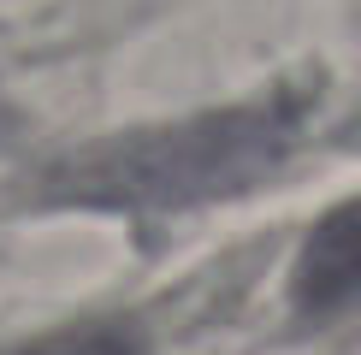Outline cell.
<instances>
[{
    "label": "cell",
    "mask_w": 361,
    "mask_h": 355,
    "mask_svg": "<svg viewBox=\"0 0 361 355\" xmlns=\"http://www.w3.org/2000/svg\"><path fill=\"white\" fill-rule=\"evenodd\" d=\"M290 296L314 320L361 308V196L332 207V213L308 231L296 278H290Z\"/></svg>",
    "instance_id": "obj_1"
},
{
    "label": "cell",
    "mask_w": 361,
    "mask_h": 355,
    "mask_svg": "<svg viewBox=\"0 0 361 355\" xmlns=\"http://www.w3.org/2000/svg\"><path fill=\"white\" fill-rule=\"evenodd\" d=\"M24 355H142V344L118 325H83V332H66V337H48V344L24 349Z\"/></svg>",
    "instance_id": "obj_2"
}]
</instances>
